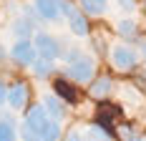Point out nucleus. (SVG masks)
I'll use <instances>...</instances> for the list:
<instances>
[{"mask_svg":"<svg viewBox=\"0 0 146 141\" xmlns=\"http://www.w3.org/2000/svg\"><path fill=\"white\" fill-rule=\"evenodd\" d=\"M66 78H71L76 83H91L93 78H96V63H93V58H78V61H73V63H66Z\"/></svg>","mask_w":146,"mask_h":141,"instance_id":"nucleus-1","label":"nucleus"},{"mask_svg":"<svg viewBox=\"0 0 146 141\" xmlns=\"http://www.w3.org/2000/svg\"><path fill=\"white\" fill-rule=\"evenodd\" d=\"M111 63H113V68L121 70V73H129L139 66V53L129 48L126 43H121V45H113L111 48Z\"/></svg>","mask_w":146,"mask_h":141,"instance_id":"nucleus-2","label":"nucleus"},{"mask_svg":"<svg viewBox=\"0 0 146 141\" xmlns=\"http://www.w3.org/2000/svg\"><path fill=\"white\" fill-rule=\"evenodd\" d=\"M33 45L38 51L40 58H48V61H56V58L63 56V45H60L58 38L48 35V33H35L33 35Z\"/></svg>","mask_w":146,"mask_h":141,"instance_id":"nucleus-3","label":"nucleus"},{"mask_svg":"<svg viewBox=\"0 0 146 141\" xmlns=\"http://www.w3.org/2000/svg\"><path fill=\"white\" fill-rule=\"evenodd\" d=\"M50 121H53V118L48 116L45 106H43V103H38V106H30V108H28L25 118H23V126H25V128H30V131H35L38 136H43L45 126H48Z\"/></svg>","mask_w":146,"mask_h":141,"instance_id":"nucleus-4","label":"nucleus"},{"mask_svg":"<svg viewBox=\"0 0 146 141\" xmlns=\"http://www.w3.org/2000/svg\"><path fill=\"white\" fill-rule=\"evenodd\" d=\"M10 58H13L15 66H33L38 58V51H35L33 41H18L10 51Z\"/></svg>","mask_w":146,"mask_h":141,"instance_id":"nucleus-5","label":"nucleus"},{"mask_svg":"<svg viewBox=\"0 0 146 141\" xmlns=\"http://www.w3.org/2000/svg\"><path fill=\"white\" fill-rule=\"evenodd\" d=\"M28 96H30V88L28 83H23V81H18V83L8 86V103H10V108H25V103H28Z\"/></svg>","mask_w":146,"mask_h":141,"instance_id":"nucleus-6","label":"nucleus"},{"mask_svg":"<svg viewBox=\"0 0 146 141\" xmlns=\"http://www.w3.org/2000/svg\"><path fill=\"white\" fill-rule=\"evenodd\" d=\"M33 5H35V13L40 20H50V23H56L60 18V8H58V0H33Z\"/></svg>","mask_w":146,"mask_h":141,"instance_id":"nucleus-7","label":"nucleus"},{"mask_svg":"<svg viewBox=\"0 0 146 141\" xmlns=\"http://www.w3.org/2000/svg\"><path fill=\"white\" fill-rule=\"evenodd\" d=\"M68 25L76 35H81V38H86L88 33H91V23L86 20V13H81V10H73L68 15Z\"/></svg>","mask_w":146,"mask_h":141,"instance_id":"nucleus-8","label":"nucleus"},{"mask_svg":"<svg viewBox=\"0 0 146 141\" xmlns=\"http://www.w3.org/2000/svg\"><path fill=\"white\" fill-rule=\"evenodd\" d=\"M43 106H45V111H48V116H50L53 121H60V118L66 116V103H63L56 93H53V96H45Z\"/></svg>","mask_w":146,"mask_h":141,"instance_id":"nucleus-9","label":"nucleus"},{"mask_svg":"<svg viewBox=\"0 0 146 141\" xmlns=\"http://www.w3.org/2000/svg\"><path fill=\"white\" fill-rule=\"evenodd\" d=\"M111 91H113V81L108 76H98V78L91 81V96L93 98H106Z\"/></svg>","mask_w":146,"mask_h":141,"instance_id":"nucleus-10","label":"nucleus"},{"mask_svg":"<svg viewBox=\"0 0 146 141\" xmlns=\"http://www.w3.org/2000/svg\"><path fill=\"white\" fill-rule=\"evenodd\" d=\"M53 91L63 103H78V93L68 81H53Z\"/></svg>","mask_w":146,"mask_h":141,"instance_id":"nucleus-11","label":"nucleus"},{"mask_svg":"<svg viewBox=\"0 0 146 141\" xmlns=\"http://www.w3.org/2000/svg\"><path fill=\"white\" fill-rule=\"evenodd\" d=\"M13 33L18 41H33V20H28V18H18L13 23Z\"/></svg>","mask_w":146,"mask_h":141,"instance_id":"nucleus-12","label":"nucleus"},{"mask_svg":"<svg viewBox=\"0 0 146 141\" xmlns=\"http://www.w3.org/2000/svg\"><path fill=\"white\" fill-rule=\"evenodd\" d=\"M0 141H18V128H15L13 116H3L0 118Z\"/></svg>","mask_w":146,"mask_h":141,"instance_id":"nucleus-13","label":"nucleus"},{"mask_svg":"<svg viewBox=\"0 0 146 141\" xmlns=\"http://www.w3.org/2000/svg\"><path fill=\"white\" fill-rule=\"evenodd\" d=\"M116 30H118V35L126 38V41H136V38H139V25H136V20H131V18L118 20Z\"/></svg>","mask_w":146,"mask_h":141,"instance_id":"nucleus-14","label":"nucleus"},{"mask_svg":"<svg viewBox=\"0 0 146 141\" xmlns=\"http://www.w3.org/2000/svg\"><path fill=\"white\" fill-rule=\"evenodd\" d=\"M78 5H81V13L86 15H103L108 0H78Z\"/></svg>","mask_w":146,"mask_h":141,"instance_id":"nucleus-15","label":"nucleus"},{"mask_svg":"<svg viewBox=\"0 0 146 141\" xmlns=\"http://www.w3.org/2000/svg\"><path fill=\"white\" fill-rule=\"evenodd\" d=\"M33 68V73L38 76V78H48V76H53V70H56V63L53 61H48V58H35V63L30 66Z\"/></svg>","mask_w":146,"mask_h":141,"instance_id":"nucleus-16","label":"nucleus"},{"mask_svg":"<svg viewBox=\"0 0 146 141\" xmlns=\"http://www.w3.org/2000/svg\"><path fill=\"white\" fill-rule=\"evenodd\" d=\"M40 139H43V141H58L60 139V124H58V121H50V124L45 126V131H43Z\"/></svg>","mask_w":146,"mask_h":141,"instance_id":"nucleus-17","label":"nucleus"},{"mask_svg":"<svg viewBox=\"0 0 146 141\" xmlns=\"http://www.w3.org/2000/svg\"><path fill=\"white\" fill-rule=\"evenodd\" d=\"M121 136H123L126 141H144V139H141V136H139V134H136L131 126H123V128H121Z\"/></svg>","mask_w":146,"mask_h":141,"instance_id":"nucleus-18","label":"nucleus"},{"mask_svg":"<svg viewBox=\"0 0 146 141\" xmlns=\"http://www.w3.org/2000/svg\"><path fill=\"white\" fill-rule=\"evenodd\" d=\"M20 139H23V141H43L35 131H30V128H25V126L20 128Z\"/></svg>","mask_w":146,"mask_h":141,"instance_id":"nucleus-19","label":"nucleus"},{"mask_svg":"<svg viewBox=\"0 0 146 141\" xmlns=\"http://www.w3.org/2000/svg\"><path fill=\"white\" fill-rule=\"evenodd\" d=\"M118 8L126 10V13H133L136 10V0H118Z\"/></svg>","mask_w":146,"mask_h":141,"instance_id":"nucleus-20","label":"nucleus"},{"mask_svg":"<svg viewBox=\"0 0 146 141\" xmlns=\"http://www.w3.org/2000/svg\"><path fill=\"white\" fill-rule=\"evenodd\" d=\"M8 101V86H5V81H0V106Z\"/></svg>","mask_w":146,"mask_h":141,"instance_id":"nucleus-21","label":"nucleus"},{"mask_svg":"<svg viewBox=\"0 0 146 141\" xmlns=\"http://www.w3.org/2000/svg\"><path fill=\"white\" fill-rule=\"evenodd\" d=\"M66 141H83V134H81V131H71V134L66 136Z\"/></svg>","mask_w":146,"mask_h":141,"instance_id":"nucleus-22","label":"nucleus"},{"mask_svg":"<svg viewBox=\"0 0 146 141\" xmlns=\"http://www.w3.org/2000/svg\"><path fill=\"white\" fill-rule=\"evenodd\" d=\"M139 48H141V56L146 58V41H141V45H139Z\"/></svg>","mask_w":146,"mask_h":141,"instance_id":"nucleus-23","label":"nucleus"},{"mask_svg":"<svg viewBox=\"0 0 146 141\" xmlns=\"http://www.w3.org/2000/svg\"><path fill=\"white\" fill-rule=\"evenodd\" d=\"M144 141H146V139H144Z\"/></svg>","mask_w":146,"mask_h":141,"instance_id":"nucleus-24","label":"nucleus"}]
</instances>
